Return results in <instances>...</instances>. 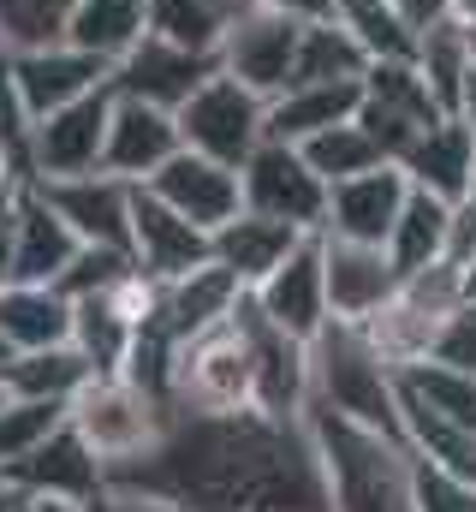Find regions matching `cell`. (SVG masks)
Returning <instances> with one entry per match:
<instances>
[{
	"label": "cell",
	"instance_id": "cell-31",
	"mask_svg": "<svg viewBox=\"0 0 476 512\" xmlns=\"http://www.w3.org/2000/svg\"><path fill=\"white\" fill-rule=\"evenodd\" d=\"M393 376H399V393L417 399L429 417L459 423V429L476 435V376L471 370H459L447 358H417V364H399Z\"/></svg>",
	"mask_w": 476,
	"mask_h": 512
},
{
	"label": "cell",
	"instance_id": "cell-57",
	"mask_svg": "<svg viewBox=\"0 0 476 512\" xmlns=\"http://www.w3.org/2000/svg\"><path fill=\"white\" fill-rule=\"evenodd\" d=\"M0 483H6V477H0Z\"/></svg>",
	"mask_w": 476,
	"mask_h": 512
},
{
	"label": "cell",
	"instance_id": "cell-29",
	"mask_svg": "<svg viewBox=\"0 0 476 512\" xmlns=\"http://www.w3.org/2000/svg\"><path fill=\"white\" fill-rule=\"evenodd\" d=\"M96 376V364L66 340V346H42V352H12L0 364V387L18 399H60L72 405V393Z\"/></svg>",
	"mask_w": 476,
	"mask_h": 512
},
{
	"label": "cell",
	"instance_id": "cell-53",
	"mask_svg": "<svg viewBox=\"0 0 476 512\" xmlns=\"http://www.w3.org/2000/svg\"><path fill=\"white\" fill-rule=\"evenodd\" d=\"M465 286H471V304H476V262L465 268Z\"/></svg>",
	"mask_w": 476,
	"mask_h": 512
},
{
	"label": "cell",
	"instance_id": "cell-50",
	"mask_svg": "<svg viewBox=\"0 0 476 512\" xmlns=\"http://www.w3.org/2000/svg\"><path fill=\"white\" fill-rule=\"evenodd\" d=\"M0 512H30V495L18 483H0Z\"/></svg>",
	"mask_w": 476,
	"mask_h": 512
},
{
	"label": "cell",
	"instance_id": "cell-5",
	"mask_svg": "<svg viewBox=\"0 0 476 512\" xmlns=\"http://www.w3.org/2000/svg\"><path fill=\"white\" fill-rule=\"evenodd\" d=\"M471 304V286H465V268L459 262H429L417 274H399L393 298L363 322V334L375 340V352L399 370V364H417V358H435L441 334L465 316Z\"/></svg>",
	"mask_w": 476,
	"mask_h": 512
},
{
	"label": "cell",
	"instance_id": "cell-45",
	"mask_svg": "<svg viewBox=\"0 0 476 512\" xmlns=\"http://www.w3.org/2000/svg\"><path fill=\"white\" fill-rule=\"evenodd\" d=\"M393 12L405 18L411 36H423V30H435V24H447V18L459 12V0H393Z\"/></svg>",
	"mask_w": 476,
	"mask_h": 512
},
{
	"label": "cell",
	"instance_id": "cell-52",
	"mask_svg": "<svg viewBox=\"0 0 476 512\" xmlns=\"http://www.w3.org/2000/svg\"><path fill=\"white\" fill-rule=\"evenodd\" d=\"M459 18H465V36H471V54H476V6H459Z\"/></svg>",
	"mask_w": 476,
	"mask_h": 512
},
{
	"label": "cell",
	"instance_id": "cell-3",
	"mask_svg": "<svg viewBox=\"0 0 476 512\" xmlns=\"http://www.w3.org/2000/svg\"><path fill=\"white\" fill-rule=\"evenodd\" d=\"M66 423L96 447V459H102L108 477H114V471H131V465H143V459L161 453V441L173 435L179 411H173L155 387L131 382L125 370H96L90 382L72 393Z\"/></svg>",
	"mask_w": 476,
	"mask_h": 512
},
{
	"label": "cell",
	"instance_id": "cell-42",
	"mask_svg": "<svg viewBox=\"0 0 476 512\" xmlns=\"http://www.w3.org/2000/svg\"><path fill=\"white\" fill-rule=\"evenodd\" d=\"M417 512H476V489L417 459Z\"/></svg>",
	"mask_w": 476,
	"mask_h": 512
},
{
	"label": "cell",
	"instance_id": "cell-6",
	"mask_svg": "<svg viewBox=\"0 0 476 512\" xmlns=\"http://www.w3.org/2000/svg\"><path fill=\"white\" fill-rule=\"evenodd\" d=\"M167 399H173L179 417H244V411H256L250 340H244L238 310L227 322H209V328H197V334H185L173 346Z\"/></svg>",
	"mask_w": 476,
	"mask_h": 512
},
{
	"label": "cell",
	"instance_id": "cell-34",
	"mask_svg": "<svg viewBox=\"0 0 476 512\" xmlns=\"http://www.w3.org/2000/svg\"><path fill=\"white\" fill-rule=\"evenodd\" d=\"M250 12V0H149V30L185 42L197 54H221L227 30Z\"/></svg>",
	"mask_w": 476,
	"mask_h": 512
},
{
	"label": "cell",
	"instance_id": "cell-39",
	"mask_svg": "<svg viewBox=\"0 0 476 512\" xmlns=\"http://www.w3.org/2000/svg\"><path fill=\"white\" fill-rule=\"evenodd\" d=\"M72 6H78V0H0V42H6V48L60 42Z\"/></svg>",
	"mask_w": 476,
	"mask_h": 512
},
{
	"label": "cell",
	"instance_id": "cell-17",
	"mask_svg": "<svg viewBox=\"0 0 476 512\" xmlns=\"http://www.w3.org/2000/svg\"><path fill=\"white\" fill-rule=\"evenodd\" d=\"M167 209H179L185 221H197L203 233L227 227L238 209H244V191H238V167L215 161V155H197V149H179L161 173L143 179Z\"/></svg>",
	"mask_w": 476,
	"mask_h": 512
},
{
	"label": "cell",
	"instance_id": "cell-51",
	"mask_svg": "<svg viewBox=\"0 0 476 512\" xmlns=\"http://www.w3.org/2000/svg\"><path fill=\"white\" fill-rule=\"evenodd\" d=\"M36 512H84V501H48V495H30Z\"/></svg>",
	"mask_w": 476,
	"mask_h": 512
},
{
	"label": "cell",
	"instance_id": "cell-8",
	"mask_svg": "<svg viewBox=\"0 0 476 512\" xmlns=\"http://www.w3.org/2000/svg\"><path fill=\"white\" fill-rule=\"evenodd\" d=\"M238 191H244V209H256L268 221H286L298 233H322L328 227V179L304 161L298 143L262 137L256 155L238 167Z\"/></svg>",
	"mask_w": 476,
	"mask_h": 512
},
{
	"label": "cell",
	"instance_id": "cell-55",
	"mask_svg": "<svg viewBox=\"0 0 476 512\" xmlns=\"http://www.w3.org/2000/svg\"><path fill=\"white\" fill-rule=\"evenodd\" d=\"M459 6H476V0H459Z\"/></svg>",
	"mask_w": 476,
	"mask_h": 512
},
{
	"label": "cell",
	"instance_id": "cell-48",
	"mask_svg": "<svg viewBox=\"0 0 476 512\" xmlns=\"http://www.w3.org/2000/svg\"><path fill=\"white\" fill-rule=\"evenodd\" d=\"M453 114L476 131V66H471V78H465V90H459V102H453Z\"/></svg>",
	"mask_w": 476,
	"mask_h": 512
},
{
	"label": "cell",
	"instance_id": "cell-47",
	"mask_svg": "<svg viewBox=\"0 0 476 512\" xmlns=\"http://www.w3.org/2000/svg\"><path fill=\"white\" fill-rule=\"evenodd\" d=\"M250 6H268V12H286V18H328L334 0H250Z\"/></svg>",
	"mask_w": 476,
	"mask_h": 512
},
{
	"label": "cell",
	"instance_id": "cell-2",
	"mask_svg": "<svg viewBox=\"0 0 476 512\" xmlns=\"http://www.w3.org/2000/svg\"><path fill=\"white\" fill-rule=\"evenodd\" d=\"M304 435L322 465L328 512H417V453L411 441L369 429L346 411L304 405Z\"/></svg>",
	"mask_w": 476,
	"mask_h": 512
},
{
	"label": "cell",
	"instance_id": "cell-12",
	"mask_svg": "<svg viewBox=\"0 0 476 512\" xmlns=\"http://www.w3.org/2000/svg\"><path fill=\"white\" fill-rule=\"evenodd\" d=\"M221 60L215 54H197V48H185V42H167V36H143V42H131L125 54L114 60V72H108V84H114V96H131V102H155V108H185L191 102V90L215 72Z\"/></svg>",
	"mask_w": 476,
	"mask_h": 512
},
{
	"label": "cell",
	"instance_id": "cell-13",
	"mask_svg": "<svg viewBox=\"0 0 476 512\" xmlns=\"http://www.w3.org/2000/svg\"><path fill=\"white\" fill-rule=\"evenodd\" d=\"M298 30L304 18H286V12H268V6H250L227 30L221 42V72L250 84L256 96H280L292 84V60H298Z\"/></svg>",
	"mask_w": 476,
	"mask_h": 512
},
{
	"label": "cell",
	"instance_id": "cell-33",
	"mask_svg": "<svg viewBox=\"0 0 476 512\" xmlns=\"http://www.w3.org/2000/svg\"><path fill=\"white\" fill-rule=\"evenodd\" d=\"M369 54L352 30L328 12V18H304L298 30V60H292V84H334V78H363Z\"/></svg>",
	"mask_w": 476,
	"mask_h": 512
},
{
	"label": "cell",
	"instance_id": "cell-22",
	"mask_svg": "<svg viewBox=\"0 0 476 512\" xmlns=\"http://www.w3.org/2000/svg\"><path fill=\"white\" fill-rule=\"evenodd\" d=\"M6 483H18L24 495H48V501H90L108 483V465L96 459V447L72 423H60L36 453H24L6 471Z\"/></svg>",
	"mask_w": 476,
	"mask_h": 512
},
{
	"label": "cell",
	"instance_id": "cell-37",
	"mask_svg": "<svg viewBox=\"0 0 476 512\" xmlns=\"http://www.w3.org/2000/svg\"><path fill=\"white\" fill-rule=\"evenodd\" d=\"M334 18L363 42L369 60H411L417 36L405 30V18L393 12V0H334Z\"/></svg>",
	"mask_w": 476,
	"mask_h": 512
},
{
	"label": "cell",
	"instance_id": "cell-28",
	"mask_svg": "<svg viewBox=\"0 0 476 512\" xmlns=\"http://www.w3.org/2000/svg\"><path fill=\"white\" fill-rule=\"evenodd\" d=\"M363 102V78H334V84H286L280 96H268V137L280 143H304L316 131L352 120Z\"/></svg>",
	"mask_w": 476,
	"mask_h": 512
},
{
	"label": "cell",
	"instance_id": "cell-21",
	"mask_svg": "<svg viewBox=\"0 0 476 512\" xmlns=\"http://www.w3.org/2000/svg\"><path fill=\"white\" fill-rule=\"evenodd\" d=\"M179 149H185V137H179V114H173V108L114 96V114H108V149H102V167H108V173L131 179V185H143V179L161 173Z\"/></svg>",
	"mask_w": 476,
	"mask_h": 512
},
{
	"label": "cell",
	"instance_id": "cell-26",
	"mask_svg": "<svg viewBox=\"0 0 476 512\" xmlns=\"http://www.w3.org/2000/svg\"><path fill=\"white\" fill-rule=\"evenodd\" d=\"M0 340L12 352H42L72 340V298L48 280H6L0 286Z\"/></svg>",
	"mask_w": 476,
	"mask_h": 512
},
{
	"label": "cell",
	"instance_id": "cell-1",
	"mask_svg": "<svg viewBox=\"0 0 476 512\" xmlns=\"http://www.w3.org/2000/svg\"><path fill=\"white\" fill-rule=\"evenodd\" d=\"M114 477L155 483L191 512H328L304 417H179L155 459Z\"/></svg>",
	"mask_w": 476,
	"mask_h": 512
},
{
	"label": "cell",
	"instance_id": "cell-11",
	"mask_svg": "<svg viewBox=\"0 0 476 512\" xmlns=\"http://www.w3.org/2000/svg\"><path fill=\"white\" fill-rule=\"evenodd\" d=\"M108 114H114V84L42 114L30 126V179L48 185V179H78V173H96L102 167V149H108Z\"/></svg>",
	"mask_w": 476,
	"mask_h": 512
},
{
	"label": "cell",
	"instance_id": "cell-20",
	"mask_svg": "<svg viewBox=\"0 0 476 512\" xmlns=\"http://www.w3.org/2000/svg\"><path fill=\"white\" fill-rule=\"evenodd\" d=\"M405 197H411V179H405L399 161H381V167H369V173H352V179L328 185V227H322V233H334V239H363V245H387V233H393Z\"/></svg>",
	"mask_w": 476,
	"mask_h": 512
},
{
	"label": "cell",
	"instance_id": "cell-36",
	"mask_svg": "<svg viewBox=\"0 0 476 512\" xmlns=\"http://www.w3.org/2000/svg\"><path fill=\"white\" fill-rule=\"evenodd\" d=\"M298 149H304V161H310L328 185H340V179L369 173V167H381V161H387V155L375 149V137L357 126V114H352V120H340V126H328V131H316V137H304Z\"/></svg>",
	"mask_w": 476,
	"mask_h": 512
},
{
	"label": "cell",
	"instance_id": "cell-35",
	"mask_svg": "<svg viewBox=\"0 0 476 512\" xmlns=\"http://www.w3.org/2000/svg\"><path fill=\"white\" fill-rule=\"evenodd\" d=\"M417 72L429 78V90H435V102L453 114V102H459V90H465V78H471L476 54H471V36H465V18L453 12L447 24H435V30H423L417 36Z\"/></svg>",
	"mask_w": 476,
	"mask_h": 512
},
{
	"label": "cell",
	"instance_id": "cell-30",
	"mask_svg": "<svg viewBox=\"0 0 476 512\" xmlns=\"http://www.w3.org/2000/svg\"><path fill=\"white\" fill-rule=\"evenodd\" d=\"M143 36H149V0H78L72 18H66V42H78L96 60H108V72H114L119 54L131 42H143Z\"/></svg>",
	"mask_w": 476,
	"mask_h": 512
},
{
	"label": "cell",
	"instance_id": "cell-41",
	"mask_svg": "<svg viewBox=\"0 0 476 512\" xmlns=\"http://www.w3.org/2000/svg\"><path fill=\"white\" fill-rule=\"evenodd\" d=\"M84 512H191L179 495H167V489H155V483H137V477H108Z\"/></svg>",
	"mask_w": 476,
	"mask_h": 512
},
{
	"label": "cell",
	"instance_id": "cell-15",
	"mask_svg": "<svg viewBox=\"0 0 476 512\" xmlns=\"http://www.w3.org/2000/svg\"><path fill=\"white\" fill-rule=\"evenodd\" d=\"M250 304H256L274 328H286V334H298V340H316V334L334 322V316H328V280H322V233H310L262 286H250Z\"/></svg>",
	"mask_w": 476,
	"mask_h": 512
},
{
	"label": "cell",
	"instance_id": "cell-7",
	"mask_svg": "<svg viewBox=\"0 0 476 512\" xmlns=\"http://www.w3.org/2000/svg\"><path fill=\"white\" fill-rule=\"evenodd\" d=\"M179 137L197 155H215L227 167H244L256 155V143L268 137V96H256L250 84L227 78L221 66L191 90V102L179 108Z\"/></svg>",
	"mask_w": 476,
	"mask_h": 512
},
{
	"label": "cell",
	"instance_id": "cell-44",
	"mask_svg": "<svg viewBox=\"0 0 476 512\" xmlns=\"http://www.w3.org/2000/svg\"><path fill=\"white\" fill-rule=\"evenodd\" d=\"M435 358H447V364H459V370H471V376H476V304H465V316L441 334Z\"/></svg>",
	"mask_w": 476,
	"mask_h": 512
},
{
	"label": "cell",
	"instance_id": "cell-38",
	"mask_svg": "<svg viewBox=\"0 0 476 512\" xmlns=\"http://www.w3.org/2000/svg\"><path fill=\"white\" fill-rule=\"evenodd\" d=\"M60 423H66V405L60 399H18V393H6L0 399V477L24 453H36Z\"/></svg>",
	"mask_w": 476,
	"mask_h": 512
},
{
	"label": "cell",
	"instance_id": "cell-16",
	"mask_svg": "<svg viewBox=\"0 0 476 512\" xmlns=\"http://www.w3.org/2000/svg\"><path fill=\"white\" fill-rule=\"evenodd\" d=\"M36 185V179H30ZM60 215H66V227L84 239V245H114V251H131V179H119L108 167H96V173H78V179H48V185H36Z\"/></svg>",
	"mask_w": 476,
	"mask_h": 512
},
{
	"label": "cell",
	"instance_id": "cell-32",
	"mask_svg": "<svg viewBox=\"0 0 476 512\" xmlns=\"http://www.w3.org/2000/svg\"><path fill=\"white\" fill-rule=\"evenodd\" d=\"M447 215H453L447 197L411 185V197H405V209H399V221L387 233V256H393L399 274H417V268H429V262L447 256Z\"/></svg>",
	"mask_w": 476,
	"mask_h": 512
},
{
	"label": "cell",
	"instance_id": "cell-54",
	"mask_svg": "<svg viewBox=\"0 0 476 512\" xmlns=\"http://www.w3.org/2000/svg\"><path fill=\"white\" fill-rule=\"evenodd\" d=\"M6 358H12V346H6V340H0V364H6Z\"/></svg>",
	"mask_w": 476,
	"mask_h": 512
},
{
	"label": "cell",
	"instance_id": "cell-10",
	"mask_svg": "<svg viewBox=\"0 0 476 512\" xmlns=\"http://www.w3.org/2000/svg\"><path fill=\"white\" fill-rule=\"evenodd\" d=\"M238 322H244V340H250V393H256V417H274V423H298L304 405H310V340L274 328L250 292L238 298Z\"/></svg>",
	"mask_w": 476,
	"mask_h": 512
},
{
	"label": "cell",
	"instance_id": "cell-49",
	"mask_svg": "<svg viewBox=\"0 0 476 512\" xmlns=\"http://www.w3.org/2000/svg\"><path fill=\"white\" fill-rule=\"evenodd\" d=\"M18 185H24V167H18V161H12V149L0 143V197H6V191H18Z\"/></svg>",
	"mask_w": 476,
	"mask_h": 512
},
{
	"label": "cell",
	"instance_id": "cell-27",
	"mask_svg": "<svg viewBox=\"0 0 476 512\" xmlns=\"http://www.w3.org/2000/svg\"><path fill=\"white\" fill-rule=\"evenodd\" d=\"M238 298H244L238 274L209 256L203 268H191V274H179V280L161 286V310H155V316H161V328H167L173 340H185V334H197V328H209V322H227L238 310Z\"/></svg>",
	"mask_w": 476,
	"mask_h": 512
},
{
	"label": "cell",
	"instance_id": "cell-25",
	"mask_svg": "<svg viewBox=\"0 0 476 512\" xmlns=\"http://www.w3.org/2000/svg\"><path fill=\"white\" fill-rule=\"evenodd\" d=\"M310 233H298V227H286V221H268V215H256V209H238L227 227H215L209 233V256L221 262V268H233L238 286L250 292V286H262L286 256L298 251Z\"/></svg>",
	"mask_w": 476,
	"mask_h": 512
},
{
	"label": "cell",
	"instance_id": "cell-23",
	"mask_svg": "<svg viewBox=\"0 0 476 512\" xmlns=\"http://www.w3.org/2000/svg\"><path fill=\"white\" fill-rule=\"evenodd\" d=\"M399 167H405L411 185L459 203V197H471V179H476V131L459 114H441L435 126L417 131V143L399 155Z\"/></svg>",
	"mask_w": 476,
	"mask_h": 512
},
{
	"label": "cell",
	"instance_id": "cell-40",
	"mask_svg": "<svg viewBox=\"0 0 476 512\" xmlns=\"http://www.w3.org/2000/svg\"><path fill=\"white\" fill-rule=\"evenodd\" d=\"M137 262H131V251H114V245H78V256L66 262V274L54 280L66 298H90V292H108V286H119L125 274H131Z\"/></svg>",
	"mask_w": 476,
	"mask_h": 512
},
{
	"label": "cell",
	"instance_id": "cell-4",
	"mask_svg": "<svg viewBox=\"0 0 476 512\" xmlns=\"http://www.w3.org/2000/svg\"><path fill=\"white\" fill-rule=\"evenodd\" d=\"M310 405L346 411L369 429H387L405 441V417H399V376L393 364L375 352V340L363 334V322H328L310 340Z\"/></svg>",
	"mask_w": 476,
	"mask_h": 512
},
{
	"label": "cell",
	"instance_id": "cell-56",
	"mask_svg": "<svg viewBox=\"0 0 476 512\" xmlns=\"http://www.w3.org/2000/svg\"><path fill=\"white\" fill-rule=\"evenodd\" d=\"M471 197H476V179H471Z\"/></svg>",
	"mask_w": 476,
	"mask_h": 512
},
{
	"label": "cell",
	"instance_id": "cell-24",
	"mask_svg": "<svg viewBox=\"0 0 476 512\" xmlns=\"http://www.w3.org/2000/svg\"><path fill=\"white\" fill-rule=\"evenodd\" d=\"M78 233L66 227V215L24 179V191H18V233H12V280H60L66 274V262L78 256Z\"/></svg>",
	"mask_w": 476,
	"mask_h": 512
},
{
	"label": "cell",
	"instance_id": "cell-46",
	"mask_svg": "<svg viewBox=\"0 0 476 512\" xmlns=\"http://www.w3.org/2000/svg\"><path fill=\"white\" fill-rule=\"evenodd\" d=\"M24 191V185H18ZM18 191L0 197V286L12 280V233H18Z\"/></svg>",
	"mask_w": 476,
	"mask_h": 512
},
{
	"label": "cell",
	"instance_id": "cell-14",
	"mask_svg": "<svg viewBox=\"0 0 476 512\" xmlns=\"http://www.w3.org/2000/svg\"><path fill=\"white\" fill-rule=\"evenodd\" d=\"M131 262L155 286H167V280H179V274L209 262V233L197 221H185L179 209H167L149 185H137L131 191Z\"/></svg>",
	"mask_w": 476,
	"mask_h": 512
},
{
	"label": "cell",
	"instance_id": "cell-43",
	"mask_svg": "<svg viewBox=\"0 0 476 512\" xmlns=\"http://www.w3.org/2000/svg\"><path fill=\"white\" fill-rule=\"evenodd\" d=\"M447 262H459V268L476 262V197H459L447 215Z\"/></svg>",
	"mask_w": 476,
	"mask_h": 512
},
{
	"label": "cell",
	"instance_id": "cell-18",
	"mask_svg": "<svg viewBox=\"0 0 476 512\" xmlns=\"http://www.w3.org/2000/svg\"><path fill=\"white\" fill-rule=\"evenodd\" d=\"M322 280H328V316L334 322H369L393 298L399 268H393L387 245H363V239L322 233Z\"/></svg>",
	"mask_w": 476,
	"mask_h": 512
},
{
	"label": "cell",
	"instance_id": "cell-9",
	"mask_svg": "<svg viewBox=\"0 0 476 512\" xmlns=\"http://www.w3.org/2000/svg\"><path fill=\"white\" fill-rule=\"evenodd\" d=\"M447 108L435 102V90H429V78L417 72V60H369V72H363V102H357V126L375 137V149L387 155V161H399L411 143H417V131L435 126Z\"/></svg>",
	"mask_w": 476,
	"mask_h": 512
},
{
	"label": "cell",
	"instance_id": "cell-19",
	"mask_svg": "<svg viewBox=\"0 0 476 512\" xmlns=\"http://www.w3.org/2000/svg\"><path fill=\"white\" fill-rule=\"evenodd\" d=\"M12 78H18L30 114L42 120V114H54V108H66V102L102 90V84H108V60H96L90 48H78V42L60 36V42L12 48Z\"/></svg>",
	"mask_w": 476,
	"mask_h": 512
}]
</instances>
